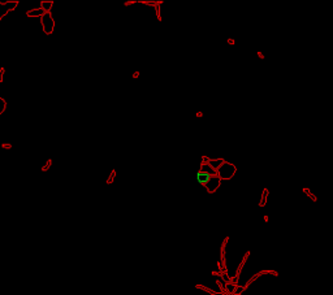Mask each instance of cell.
Instances as JSON below:
<instances>
[{
	"label": "cell",
	"mask_w": 333,
	"mask_h": 295,
	"mask_svg": "<svg viewBox=\"0 0 333 295\" xmlns=\"http://www.w3.org/2000/svg\"><path fill=\"white\" fill-rule=\"evenodd\" d=\"M224 164V160L223 159H219V160H210V163H208V165L211 166V168H212V170H215V172H216V170H219V168L221 165Z\"/></svg>",
	"instance_id": "obj_4"
},
{
	"label": "cell",
	"mask_w": 333,
	"mask_h": 295,
	"mask_svg": "<svg viewBox=\"0 0 333 295\" xmlns=\"http://www.w3.org/2000/svg\"><path fill=\"white\" fill-rule=\"evenodd\" d=\"M5 108H7V103H5V100H4L3 98H0V115H1V113L5 111Z\"/></svg>",
	"instance_id": "obj_7"
},
{
	"label": "cell",
	"mask_w": 333,
	"mask_h": 295,
	"mask_svg": "<svg viewBox=\"0 0 333 295\" xmlns=\"http://www.w3.org/2000/svg\"><path fill=\"white\" fill-rule=\"evenodd\" d=\"M43 15H44V12H43V9H42V8L33 9V10H29V12H27V16H29V17H37V16L42 17Z\"/></svg>",
	"instance_id": "obj_5"
},
{
	"label": "cell",
	"mask_w": 333,
	"mask_h": 295,
	"mask_svg": "<svg viewBox=\"0 0 333 295\" xmlns=\"http://www.w3.org/2000/svg\"><path fill=\"white\" fill-rule=\"evenodd\" d=\"M3 73H4V69H1V70H0V82L3 81Z\"/></svg>",
	"instance_id": "obj_8"
},
{
	"label": "cell",
	"mask_w": 333,
	"mask_h": 295,
	"mask_svg": "<svg viewBox=\"0 0 333 295\" xmlns=\"http://www.w3.org/2000/svg\"><path fill=\"white\" fill-rule=\"evenodd\" d=\"M42 26H43V31L46 34H51L53 31V27H55V21H53L51 13H44L42 16Z\"/></svg>",
	"instance_id": "obj_1"
},
{
	"label": "cell",
	"mask_w": 333,
	"mask_h": 295,
	"mask_svg": "<svg viewBox=\"0 0 333 295\" xmlns=\"http://www.w3.org/2000/svg\"><path fill=\"white\" fill-rule=\"evenodd\" d=\"M196 180H198L200 183L206 185V183H208V181L211 180V174L205 172V170H200V172L196 173Z\"/></svg>",
	"instance_id": "obj_3"
},
{
	"label": "cell",
	"mask_w": 333,
	"mask_h": 295,
	"mask_svg": "<svg viewBox=\"0 0 333 295\" xmlns=\"http://www.w3.org/2000/svg\"><path fill=\"white\" fill-rule=\"evenodd\" d=\"M52 4H53L52 1H42L41 3V8L43 9V12H44V13H49Z\"/></svg>",
	"instance_id": "obj_6"
},
{
	"label": "cell",
	"mask_w": 333,
	"mask_h": 295,
	"mask_svg": "<svg viewBox=\"0 0 333 295\" xmlns=\"http://www.w3.org/2000/svg\"><path fill=\"white\" fill-rule=\"evenodd\" d=\"M18 5V1L17 0H12V1H5V3H0V20L3 17H5V15H8L10 10L16 9V7Z\"/></svg>",
	"instance_id": "obj_2"
}]
</instances>
